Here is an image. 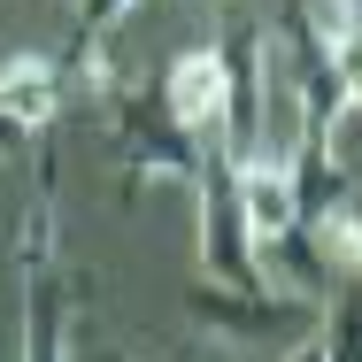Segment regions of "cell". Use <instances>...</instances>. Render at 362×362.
I'll list each match as a JSON object with an SVG mask.
<instances>
[{
    "label": "cell",
    "mask_w": 362,
    "mask_h": 362,
    "mask_svg": "<svg viewBox=\"0 0 362 362\" xmlns=\"http://www.w3.org/2000/svg\"><path fill=\"white\" fill-rule=\"evenodd\" d=\"M16 362H70V270H62V185H54V146L31 154V201L16 216Z\"/></svg>",
    "instance_id": "cell-1"
},
{
    "label": "cell",
    "mask_w": 362,
    "mask_h": 362,
    "mask_svg": "<svg viewBox=\"0 0 362 362\" xmlns=\"http://www.w3.org/2000/svg\"><path fill=\"white\" fill-rule=\"evenodd\" d=\"M185 316L201 324V332H216L231 347H300L324 316L308 308V300H293V293H231V286H209V278H193L185 286Z\"/></svg>",
    "instance_id": "cell-2"
},
{
    "label": "cell",
    "mask_w": 362,
    "mask_h": 362,
    "mask_svg": "<svg viewBox=\"0 0 362 362\" xmlns=\"http://www.w3.org/2000/svg\"><path fill=\"white\" fill-rule=\"evenodd\" d=\"M209 47L223 62V139H216V154L239 170L247 154H262V23L255 16H223V31Z\"/></svg>",
    "instance_id": "cell-3"
},
{
    "label": "cell",
    "mask_w": 362,
    "mask_h": 362,
    "mask_svg": "<svg viewBox=\"0 0 362 362\" xmlns=\"http://www.w3.org/2000/svg\"><path fill=\"white\" fill-rule=\"evenodd\" d=\"M116 154L132 177H177V185H201V170L216 162V146L177 132L162 100H116Z\"/></svg>",
    "instance_id": "cell-4"
},
{
    "label": "cell",
    "mask_w": 362,
    "mask_h": 362,
    "mask_svg": "<svg viewBox=\"0 0 362 362\" xmlns=\"http://www.w3.org/2000/svg\"><path fill=\"white\" fill-rule=\"evenodd\" d=\"M62 100H70V62H62V54H47V47L0 54V116H8L23 139H39V132L62 116Z\"/></svg>",
    "instance_id": "cell-5"
},
{
    "label": "cell",
    "mask_w": 362,
    "mask_h": 362,
    "mask_svg": "<svg viewBox=\"0 0 362 362\" xmlns=\"http://www.w3.org/2000/svg\"><path fill=\"white\" fill-rule=\"evenodd\" d=\"M154 100H162V116H170L177 132H193V139L216 146L223 139V62H216V47H185V54H170Z\"/></svg>",
    "instance_id": "cell-6"
},
{
    "label": "cell",
    "mask_w": 362,
    "mask_h": 362,
    "mask_svg": "<svg viewBox=\"0 0 362 362\" xmlns=\"http://www.w3.org/2000/svg\"><path fill=\"white\" fill-rule=\"evenodd\" d=\"M293 16H300L308 39L324 47V62H332V77H339L347 108H362V0H300Z\"/></svg>",
    "instance_id": "cell-7"
},
{
    "label": "cell",
    "mask_w": 362,
    "mask_h": 362,
    "mask_svg": "<svg viewBox=\"0 0 362 362\" xmlns=\"http://www.w3.org/2000/svg\"><path fill=\"white\" fill-rule=\"evenodd\" d=\"M308 247L324 255L332 278H355V270H362V209H355V201H339L332 216H316V223H308Z\"/></svg>",
    "instance_id": "cell-8"
},
{
    "label": "cell",
    "mask_w": 362,
    "mask_h": 362,
    "mask_svg": "<svg viewBox=\"0 0 362 362\" xmlns=\"http://www.w3.org/2000/svg\"><path fill=\"white\" fill-rule=\"evenodd\" d=\"M316 339H324V362H362V270L339 278V300L316 324Z\"/></svg>",
    "instance_id": "cell-9"
},
{
    "label": "cell",
    "mask_w": 362,
    "mask_h": 362,
    "mask_svg": "<svg viewBox=\"0 0 362 362\" xmlns=\"http://www.w3.org/2000/svg\"><path fill=\"white\" fill-rule=\"evenodd\" d=\"M124 16H139V0H77V54H100V39Z\"/></svg>",
    "instance_id": "cell-10"
},
{
    "label": "cell",
    "mask_w": 362,
    "mask_h": 362,
    "mask_svg": "<svg viewBox=\"0 0 362 362\" xmlns=\"http://www.w3.org/2000/svg\"><path fill=\"white\" fill-rule=\"evenodd\" d=\"M8 154H23V132H16L8 116H0V162H8Z\"/></svg>",
    "instance_id": "cell-11"
},
{
    "label": "cell",
    "mask_w": 362,
    "mask_h": 362,
    "mask_svg": "<svg viewBox=\"0 0 362 362\" xmlns=\"http://www.w3.org/2000/svg\"><path fill=\"white\" fill-rule=\"evenodd\" d=\"M286 362H324V339H316V332H308V339H300V347H293Z\"/></svg>",
    "instance_id": "cell-12"
}]
</instances>
